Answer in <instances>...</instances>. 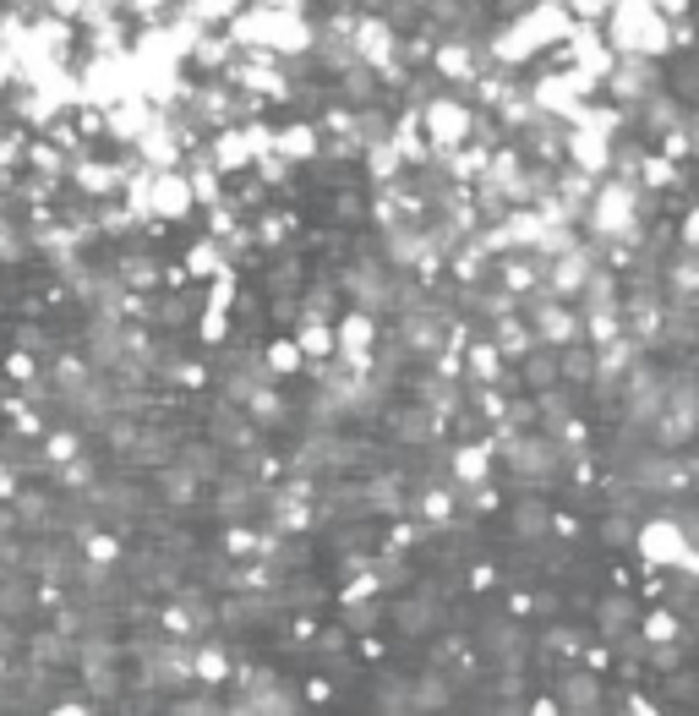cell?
<instances>
[{"instance_id":"3957f363","label":"cell","mask_w":699,"mask_h":716,"mask_svg":"<svg viewBox=\"0 0 699 716\" xmlns=\"http://www.w3.org/2000/svg\"><path fill=\"white\" fill-rule=\"evenodd\" d=\"M225 673H230L225 657H219L214 646H203V651H197V684H225Z\"/></svg>"},{"instance_id":"9c48e42d","label":"cell","mask_w":699,"mask_h":716,"mask_svg":"<svg viewBox=\"0 0 699 716\" xmlns=\"http://www.w3.org/2000/svg\"><path fill=\"white\" fill-rule=\"evenodd\" d=\"M0 673H6V662H0Z\"/></svg>"},{"instance_id":"ba28073f","label":"cell","mask_w":699,"mask_h":716,"mask_svg":"<svg viewBox=\"0 0 699 716\" xmlns=\"http://www.w3.org/2000/svg\"><path fill=\"white\" fill-rule=\"evenodd\" d=\"M301 350H328V334H323V323H301Z\"/></svg>"},{"instance_id":"52a82bcc","label":"cell","mask_w":699,"mask_h":716,"mask_svg":"<svg viewBox=\"0 0 699 716\" xmlns=\"http://www.w3.org/2000/svg\"><path fill=\"white\" fill-rule=\"evenodd\" d=\"M214 437H225V443H247V422H241L236 411H219V416H214Z\"/></svg>"},{"instance_id":"6da1fadb","label":"cell","mask_w":699,"mask_h":716,"mask_svg":"<svg viewBox=\"0 0 699 716\" xmlns=\"http://www.w3.org/2000/svg\"><path fill=\"white\" fill-rule=\"evenodd\" d=\"M153 197H159L153 208H159V214H175V219H181V214L192 208V186H186V181H170V175H164V181L153 186Z\"/></svg>"},{"instance_id":"8992f818","label":"cell","mask_w":699,"mask_h":716,"mask_svg":"<svg viewBox=\"0 0 699 716\" xmlns=\"http://www.w3.org/2000/svg\"><path fill=\"white\" fill-rule=\"evenodd\" d=\"M77 181H83L88 192H110V186H116V170H105V164H77Z\"/></svg>"},{"instance_id":"7a4b0ae2","label":"cell","mask_w":699,"mask_h":716,"mask_svg":"<svg viewBox=\"0 0 699 716\" xmlns=\"http://www.w3.org/2000/svg\"><path fill=\"white\" fill-rule=\"evenodd\" d=\"M175 465H186L192 476H225L219 454H214V448H197V443H192V448H181V454H175Z\"/></svg>"},{"instance_id":"277c9868","label":"cell","mask_w":699,"mask_h":716,"mask_svg":"<svg viewBox=\"0 0 699 716\" xmlns=\"http://www.w3.org/2000/svg\"><path fill=\"white\" fill-rule=\"evenodd\" d=\"M28 601H33V596H28V585H22V579H0V612H6V618H11V612H22Z\"/></svg>"},{"instance_id":"5b68a950","label":"cell","mask_w":699,"mask_h":716,"mask_svg":"<svg viewBox=\"0 0 699 716\" xmlns=\"http://www.w3.org/2000/svg\"><path fill=\"white\" fill-rule=\"evenodd\" d=\"M312 148H317V138H312V132H301V127L280 138V153H284V159H312Z\"/></svg>"}]
</instances>
